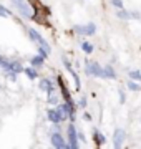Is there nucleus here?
I'll use <instances>...</instances> for the list:
<instances>
[{
	"label": "nucleus",
	"instance_id": "a211bd4d",
	"mask_svg": "<svg viewBox=\"0 0 141 149\" xmlns=\"http://www.w3.org/2000/svg\"><path fill=\"white\" fill-rule=\"evenodd\" d=\"M48 103L50 104H57V103H58V98H57V95H55L53 90L48 91Z\"/></svg>",
	"mask_w": 141,
	"mask_h": 149
},
{
	"label": "nucleus",
	"instance_id": "412c9836",
	"mask_svg": "<svg viewBox=\"0 0 141 149\" xmlns=\"http://www.w3.org/2000/svg\"><path fill=\"white\" fill-rule=\"evenodd\" d=\"M116 15H118L119 18H123V20H126V18H130V13H128V12H125L123 8H118V12H116Z\"/></svg>",
	"mask_w": 141,
	"mask_h": 149
},
{
	"label": "nucleus",
	"instance_id": "7ed1b4c3",
	"mask_svg": "<svg viewBox=\"0 0 141 149\" xmlns=\"http://www.w3.org/2000/svg\"><path fill=\"white\" fill-rule=\"evenodd\" d=\"M68 148H71V149L78 148V133H76L75 124L68 126Z\"/></svg>",
	"mask_w": 141,
	"mask_h": 149
},
{
	"label": "nucleus",
	"instance_id": "f257e3e1",
	"mask_svg": "<svg viewBox=\"0 0 141 149\" xmlns=\"http://www.w3.org/2000/svg\"><path fill=\"white\" fill-rule=\"evenodd\" d=\"M28 37H30V40H32V42L37 43L40 50H43V52H45L47 55H50V45L47 43V40H45V38L37 32V30L30 28V30H28Z\"/></svg>",
	"mask_w": 141,
	"mask_h": 149
},
{
	"label": "nucleus",
	"instance_id": "2eb2a0df",
	"mask_svg": "<svg viewBox=\"0 0 141 149\" xmlns=\"http://www.w3.org/2000/svg\"><path fill=\"white\" fill-rule=\"evenodd\" d=\"M23 73L27 74V76L30 78V80H37V78H38L37 70L33 68V66H32V68H23Z\"/></svg>",
	"mask_w": 141,
	"mask_h": 149
},
{
	"label": "nucleus",
	"instance_id": "1a4fd4ad",
	"mask_svg": "<svg viewBox=\"0 0 141 149\" xmlns=\"http://www.w3.org/2000/svg\"><path fill=\"white\" fill-rule=\"evenodd\" d=\"M15 5H17V8H18V12L22 13L23 17H30V8H28V5H25L23 3V0H15Z\"/></svg>",
	"mask_w": 141,
	"mask_h": 149
},
{
	"label": "nucleus",
	"instance_id": "393cba45",
	"mask_svg": "<svg viewBox=\"0 0 141 149\" xmlns=\"http://www.w3.org/2000/svg\"><path fill=\"white\" fill-rule=\"evenodd\" d=\"M78 139H82V141H85V136H83V133L78 134Z\"/></svg>",
	"mask_w": 141,
	"mask_h": 149
},
{
	"label": "nucleus",
	"instance_id": "dca6fc26",
	"mask_svg": "<svg viewBox=\"0 0 141 149\" xmlns=\"http://www.w3.org/2000/svg\"><path fill=\"white\" fill-rule=\"evenodd\" d=\"M82 50L87 55H90V53H93V45H91V43H88V42H83L82 43Z\"/></svg>",
	"mask_w": 141,
	"mask_h": 149
},
{
	"label": "nucleus",
	"instance_id": "ddd939ff",
	"mask_svg": "<svg viewBox=\"0 0 141 149\" xmlns=\"http://www.w3.org/2000/svg\"><path fill=\"white\" fill-rule=\"evenodd\" d=\"M103 78H110V80H114L116 78V73H114V70L110 65H106L103 68Z\"/></svg>",
	"mask_w": 141,
	"mask_h": 149
},
{
	"label": "nucleus",
	"instance_id": "20e7f679",
	"mask_svg": "<svg viewBox=\"0 0 141 149\" xmlns=\"http://www.w3.org/2000/svg\"><path fill=\"white\" fill-rule=\"evenodd\" d=\"M52 144H53V148H58V149H65L68 148V143H66L65 139H63V136L57 131V133L52 134Z\"/></svg>",
	"mask_w": 141,
	"mask_h": 149
},
{
	"label": "nucleus",
	"instance_id": "39448f33",
	"mask_svg": "<svg viewBox=\"0 0 141 149\" xmlns=\"http://www.w3.org/2000/svg\"><path fill=\"white\" fill-rule=\"evenodd\" d=\"M123 139H125V129H116L113 134V148L119 149L123 146Z\"/></svg>",
	"mask_w": 141,
	"mask_h": 149
},
{
	"label": "nucleus",
	"instance_id": "4468645a",
	"mask_svg": "<svg viewBox=\"0 0 141 149\" xmlns=\"http://www.w3.org/2000/svg\"><path fill=\"white\" fill-rule=\"evenodd\" d=\"M45 61V56H42V55H37V56H33L32 58V66L33 68H38V66H42Z\"/></svg>",
	"mask_w": 141,
	"mask_h": 149
},
{
	"label": "nucleus",
	"instance_id": "6ab92c4d",
	"mask_svg": "<svg viewBox=\"0 0 141 149\" xmlns=\"http://www.w3.org/2000/svg\"><path fill=\"white\" fill-rule=\"evenodd\" d=\"M130 78L133 81H141V71H138V70H133V71H130Z\"/></svg>",
	"mask_w": 141,
	"mask_h": 149
},
{
	"label": "nucleus",
	"instance_id": "f8f14e48",
	"mask_svg": "<svg viewBox=\"0 0 141 149\" xmlns=\"http://www.w3.org/2000/svg\"><path fill=\"white\" fill-rule=\"evenodd\" d=\"M40 90L42 91H47V93H48L50 90H53V83H52V81L48 80V78H43V80H40Z\"/></svg>",
	"mask_w": 141,
	"mask_h": 149
},
{
	"label": "nucleus",
	"instance_id": "aec40b11",
	"mask_svg": "<svg viewBox=\"0 0 141 149\" xmlns=\"http://www.w3.org/2000/svg\"><path fill=\"white\" fill-rule=\"evenodd\" d=\"M0 17H3V18H8V17H12V12L7 8V7L0 5Z\"/></svg>",
	"mask_w": 141,
	"mask_h": 149
},
{
	"label": "nucleus",
	"instance_id": "9d476101",
	"mask_svg": "<svg viewBox=\"0 0 141 149\" xmlns=\"http://www.w3.org/2000/svg\"><path fill=\"white\" fill-rule=\"evenodd\" d=\"M93 139H95L96 146H103V144L106 143V138H105V136L100 133L98 129H93Z\"/></svg>",
	"mask_w": 141,
	"mask_h": 149
},
{
	"label": "nucleus",
	"instance_id": "f3484780",
	"mask_svg": "<svg viewBox=\"0 0 141 149\" xmlns=\"http://www.w3.org/2000/svg\"><path fill=\"white\" fill-rule=\"evenodd\" d=\"M128 90H131V91H140V90H141V86L138 85V81L130 80V81H128Z\"/></svg>",
	"mask_w": 141,
	"mask_h": 149
},
{
	"label": "nucleus",
	"instance_id": "5701e85b",
	"mask_svg": "<svg viewBox=\"0 0 141 149\" xmlns=\"http://www.w3.org/2000/svg\"><path fill=\"white\" fill-rule=\"evenodd\" d=\"M78 104H80V106H82V108H85V106H87V98H82V100H80V103H78Z\"/></svg>",
	"mask_w": 141,
	"mask_h": 149
},
{
	"label": "nucleus",
	"instance_id": "0eeeda50",
	"mask_svg": "<svg viewBox=\"0 0 141 149\" xmlns=\"http://www.w3.org/2000/svg\"><path fill=\"white\" fill-rule=\"evenodd\" d=\"M63 65H65V68L68 70V71H70V74L73 76V80H75V85H76V90H80V88H82V83H80V78H78V74L75 73V70H73V66L70 65V61H68L66 58H63Z\"/></svg>",
	"mask_w": 141,
	"mask_h": 149
},
{
	"label": "nucleus",
	"instance_id": "6e6552de",
	"mask_svg": "<svg viewBox=\"0 0 141 149\" xmlns=\"http://www.w3.org/2000/svg\"><path fill=\"white\" fill-rule=\"evenodd\" d=\"M5 71H12V73H23V66L20 61H17V60H12V61H8V68L5 70Z\"/></svg>",
	"mask_w": 141,
	"mask_h": 149
},
{
	"label": "nucleus",
	"instance_id": "423d86ee",
	"mask_svg": "<svg viewBox=\"0 0 141 149\" xmlns=\"http://www.w3.org/2000/svg\"><path fill=\"white\" fill-rule=\"evenodd\" d=\"M75 32H78L80 35H95L96 25L95 23H87L85 27H75Z\"/></svg>",
	"mask_w": 141,
	"mask_h": 149
},
{
	"label": "nucleus",
	"instance_id": "f03ea898",
	"mask_svg": "<svg viewBox=\"0 0 141 149\" xmlns=\"http://www.w3.org/2000/svg\"><path fill=\"white\" fill-rule=\"evenodd\" d=\"M85 70H87L88 74H93V76H98V78H103V68H101V66L96 63V61H93V63L87 61V65H85Z\"/></svg>",
	"mask_w": 141,
	"mask_h": 149
},
{
	"label": "nucleus",
	"instance_id": "9b49d317",
	"mask_svg": "<svg viewBox=\"0 0 141 149\" xmlns=\"http://www.w3.org/2000/svg\"><path fill=\"white\" fill-rule=\"evenodd\" d=\"M47 118H48V121H52L53 124H58V123H61V119H60L57 109H48V111H47Z\"/></svg>",
	"mask_w": 141,
	"mask_h": 149
},
{
	"label": "nucleus",
	"instance_id": "4be33fe9",
	"mask_svg": "<svg viewBox=\"0 0 141 149\" xmlns=\"http://www.w3.org/2000/svg\"><path fill=\"white\" fill-rule=\"evenodd\" d=\"M111 3H113L116 8H123V2H121V0H111Z\"/></svg>",
	"mask_w": 141,
	"mask_h": 149
},
{
	"label": "nucleus",
	"instance_id": "b1692460",
	"mask_svg": "<svg viewBox=\"0 0 141 149\" xmlns=\"http://www.w3.org/2000/svg\"><path fill=\"white\" fill-rule=\"evenodd\" d=\"M119 103H125V93L119 91Z\"/></svg>",
	"mask_w": 141,
	"mask_h": 149
}]
</instances>
